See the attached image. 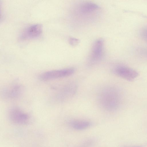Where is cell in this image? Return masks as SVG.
<instances>
[{
    "instance_id": "cell-1",
    "label": "cell",
    "mask_w": 147,
    "mask_h": 147,
    "mask_svg": "<svg viewBox=\"0 0 147 147\" xmlns=\"http://www.w3.org/2000/svg\"><path fill=\"white\" fill-rule=\"evenodd\" d=\"M100 106L108 111H114L119 107L121 101L120 94L115 88L108 86L102 88L98 95Z\"/></svg>"
},
{
    "instance_id": "cell-2",
    "label": "cell",
    "mask_w": 147,
    "mask_h": 147,
    "mask_svg": "<svg viewBox=\"0 0 147 147\" xmlns=\"http://www.w3.org/2000/svg\"><path fill=\"white\" fill-rule=\"evenodd\" d=\"M7 116L12 123L18 125L27 124L30 119L28 113L17 107H12L10 108L8 111Z\"/></svg>"
},
{
    "instance_id": "cell-3",
    "label": "cell",
    "mask_w": 147,
    "mask_h": 147,
    "mask_svg": "<svg viewBox=\"0 0 147 147\" xmlns=\"http://www.w3.org/2000/svg\"><path fill=\"white\" fill-rule=\"evenodd\" d=\"M104 42L102 39H98L94 42L88 57L89 65H94L102 59L104 55Z\"/></svg>"
},
{
    "instance_id": "cell-4",
    "label": "cell",
    "mask_w": 147,
    "mask_h": 147,
    "mask_svg": "<svg viewBox=\"0 0 147 147\" xmlns=\"http://www.w3.org/2000/svg\"><path fill=\"white\" fill-rule=\"evenodd\" d=\"M75 71V69L73 67L51 70L42 73L39 77L42 81H48L69 76L73 74Z\"/></svg>"
},
{
    "instance_id": "cell-5",
    "label": "cell",
    "mask_w": 147,
    "mask_h": 147,
    "mask_svg": "<svg viewBox=\"0 0 147 147\" xmlns=\"http://www.w3.org/2000/svg\"><path fill=\"white\" fill-rule=\"evenodd\" d=\"M78 89L77 84L74 82L68 83L62 87L55 97V100L59 102L65 101L73 97Z\"/></svg>"
},
{
    "instance_id": "cell-6",
    "label": "cell",
    "mask_w": 147,
    "mask_h": 147,
    "mask_svg": "<svg viewBox=\"0 0 147 147\" xmlns=\"http://www.w3.org/2000/svg\"><path fill=\"white\" fill-rule=\"evenodd\" d=\"M100 8L97 4L90 2L80 3L76 7L77 14L83 18L88 17L97 13Z\"/></svg>"
},
{
    "instance_id": "cell-7",
    "label": "cell",
    "mask_w": 147,
    "mask_h": 147,
    "mask_svg": "<svg viewBox=\"0 0 147 147\" xmlns=\"http://www.w3.org/2000/svg\"><path fill=\"white\" fill-rule=\"evenodd\" d=\"M23 91V88L21 85L15 84L3 89L1 92V95L5 99L15 100L22 95Z\"/></svg>"
},
{
    "instance_id": "cell-8",
    "label": "cell",
    "mask_w": 147,
    "mask_h": 147,
    "mask_svg": "<svg viewBox=\"0 0 147 147\" xmlns=\"http://www.w3.org/2000/svg\"><path fill=\"white\" fill-rule=\"evenodd\" d=\"M113 71L118 76L129 81H133L138 75V73L135 70L123 65L117 66Z\"/></svg>"
},
{
    "instance_id": "cell-9",
    "label": "cell",
    "mask_w": 147,
    "mask_h": 147,
    "mask_svg": "<svg viewBox=\"0 0 147 147\" xmlns=\"http://www.w3.org/2000/svg\"><path fill=\"white\" fill-rule=\"evenodd\" d=\"M42 25L36 24L30 25L26 28L22 33L20 38L22 40L34 39L39 37L42 32Z\"/></svg>"
},
{
    "instance_id": "cell-10",
    "label": "cell",
    "mask_w": 147,
    "mask_h": 147,
    "mask_svg": "<svg viewBox=\"0 0 147 147\" xmlns=\"http://www.w3.org/2000/svg\"><path fill=\"white\" fill-rule=\"evenodd\" d=\"M70 125L74 129L78 130H82L86 129L91 125L89 121L84 120H75L71 121Z\"/></svg>"
},
{
    "instance_id": "cell-11",
    "label": "cell",
    "mask_w": 147,
    "mask_h": 147,
    "mask_svg": "<svg viewBox=\"0 0 147 147\" xmlns=\"http://www.w3.org/2000/svg\"><path fill=\"white\" fill-rule=\"evenodd\" d=\"M79 40L76 38H70L69 39V44L72 46H74L77 45L79 43Z\"/></svg>"
},
{
    "instance_id": "cell-12",
    "label": "cell",
    "mask_w": 147,
    "mask_h": 147,
    "mask_svg": "<svg viewBox=\"0 0 147 147\" xmlns=\"http://www.w3.org/2000/svg\"><path fill=\"white\" fill-rule=\"evenodd\" d=\"M124 147H147V144H144L139 146H126Z\"/></svg>"
}]
</instances>
